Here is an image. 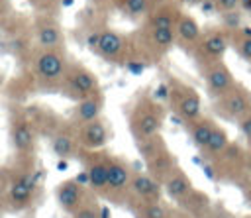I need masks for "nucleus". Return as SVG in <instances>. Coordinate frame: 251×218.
Here are the masks:
<instances>
[{"mask_svg":"<svg viewBox=\"0 0 251 218\" xmlns=\"http://www.w3.org/2000/svg\"><path fill=\"white\" fill-rule=\"evenodd\" d=\"M51 147H53V153L59 155V157H71L76 151L75 139L71 136H67V134H57L53 137V141H51Z\"/></svg>","mask_w":251,"mask_h":218,"instance_id":"nucleus-24","label":"nucleus"},{"mask_svg":"<svg viewBox=\"0 0 251 218\" xmlns=\"http://www.w3.org/2000/svg\"><path fill=\"white\" fill-rule=\"evenodd\" d=\"M90 43L106 59H120V57H124L126 47H127V39L122 33L114 31V29H102V31H98L96 35L90 37Z\"/></svg>","mask_w":251,"mask_h":218,"instance_id":"nucleus-6","label":"nucleus"},{"mask_svg":"<svg viewBox=\"0 0 251 218\" xmlns=\"http://www.w3.org/2000/svg\"><path fill=\"white\" fill-rule=\"evenodd\" d=\"M88 183L92 189H106L108 187V159L106 157H94L88 163Z\"/></svg>","mask_w":251,"mask_h":218,"instance_id":"nucleus-19","label":"nucleus"},{"mask_svg":"<svg viewBox=\"0 0 251 218\" xmlns=\"http://www.w3.org/2000/svg\"><path fill=\"white\" fill-rule=\"evenodd\" d=\"M245 218H251V214H249V216H245Z\"/></svg>","mask_w":251,"mask_h":218,"instance_id":"nucleus-38","label":"nucleus"},{"mask_svg":"<svg viewBox=\"0 0 251 218\" xmlns=\"http://www.w3.org/2000/svg\"><path fill=\"white\" fill-rule=\"evenodd\" d=\"M67 84L69 88L73 90V94H76L78 98H86V96H92V94H100L98 92V81L96 77L80 67V65H75L73 69H67Z\"/></svg>","mask_w":251,"mask_h":218,"instance_id":"nucleus-8","label":"nucleus"},{"mask_svg":"<svg viewBox=\"0 0 251 218\" xmlns=\"http://www.w3.org/2000/svg\"><path fill=\"white\" fill-rule=\"evenodd\" d=\"M245 165H247V171H249V175H251V153L247 155V161H245Z\"/></svg>","mask_w":251,"mask_h":218,"instance_id":"nucleus-34","label":"nucleus"},{"mask_svg":"<svg viewBox=\"0 0 251 218\" xmlns=\"http://www.w3.org/2000/svg\"><path fill=\"white\" fill-rule=\"evenodd\" d=\"M78 139H80V143H82L84 147H88V149L104 147L106 141H108V128H106L104 122L94 120V122H90V124L80 126Z\"/></svg>","mask_w":251,"mask_h":218,"instance_id":"nucleus-14","label":"nucleus"},{"mask_svg":"<svg viewBox=\"0 0 251 218\" xmlns=\"http://www.w3.org/2000/svg\"><path fill=\"white\" fill-rule=\"evenodd\" d=\"M37 175H31V173H22L20 177H16L12 181V187H10V192H8V202L10 206L14 208H24L31 202L33 198V191H35V181Z\"/></svg>","mask_w":251,"mask_h":218,"instance_id":"nucleus-9","label":"nucleus"},{"mask_svg":"<svg viewBox=\"0 0 251 218\" xmlns=\"http://www.w3.org/2000/svg\"><path fill=\"white\" fill-rule=\"evenodd\" d=\"M161 130V112L155 104H145L135 110V120H131V132L139 141H149Z\"/></svg>","mask_w":251,"mask_h":218,"instance_id":"nucleus-3","label":"nucleus"},{"mask_svg":"<svg viewBox=\"0 0 251 218\" xmlns=\"http://www.w3.org/2000/svg\"><path fill=\"white\" fill-rule=\"evenodd\" d=\"M247 202H249V206H251V189L247 191Z\"/></svg>","mask_w":251,"mask_h":218,"instance_id":"nucleus-36","label":"nucleus"},{"mask_svg":"<svg viewBox=\"0 0 251 218\" xmlns=\"http://www.w3.org/2000/svg\"><path fill=\"white\" fill-rule=\"evenodd\" d=\"M210 218H235L229 210L222 208V206H216L214 210H210Z\"/></svg>","mask_w":251,"mask_h":218,"instance_id":"nucleus-31","label":"nucleus"},{"mask_svg":"<svg viewBox=\"0 0 251 218\" xmlns=\"http://www.w3.org/2000/svg\"><path fill=\"white\" fill-rule=\"evenodd\" d=\"M131 183V173L129 169L120 161V159H114V157H108V187L110 191H124L127 189Z\"/></svg>","mask_w":251,"mask_h":218,"instance_id":"nucleus-17","label":"nucleus"},{"mask_svg":"<svg viewBox=\"0 0 251 218\" xmlns=\"http://www.w3.org/2000/svg\"><path fill=\"white\" fill-rule=\"evenodd\" d=\"M180 2H186V4H202L204 0H180Z\"/></svg>","mask_w":251,"mask_h":218,"instance_id":"nucleus-35","label":"nucleus"},{"mask_svg":"<svg viewBox=\"0 0 251 218\" xmlns=\"http://www.w3.org/2000/svg\"><path fill=\"white\" fill-rule=\"evenodd\" d=\"M169 216H171V210L161 200L145 202L139 210V218H169Z\"/></svg>","mask_w":251,"mask_h":218,"instance_id":"nucleus-25","label":"nucleus"},{"mask_svg":"<svg viewBox=\"0 0 251 218\" xmlns=\"http://www.w3.org/2000/svg\"><path fill=\"white\" fill-rule=\"evenodd\" d=\"M173 102H175V108H176V114L186 120L188 124L202 118L200 112H202V102H200V96L196 90H192L190 86L186 84H180L175 88L173 92Z\"/></svg>","mask_w":251,"mask_h":218,"instance_id":"nucleus-4","label":"nucleus"},{"mask_svg":"<svg viewBox=\"0 0 251 218\" xmlns=\"http://www.w3.org/2000/svg\"><path fill=\"white\" fill-rule=\"evenodd\" d=\"M204 81H206V90L212 98H222L224 94H227L237 82L233 79V73L229 71V67L224 61H214L206 67L204 73Z\"/></svg>","mask_w":251,"mask_h":218,"instance_id":"nucleus-2","label":"nucleus"},{"mask_svg":"<svg viewBox=\"0 0 251 218\" xmlns=\"http://www.w3.org/2000/svg\"><path fill=\"white\" fill-rule=\"evenodd\" d=\"M129 187L145 202H153V200H159L161 198V185H159V181L153 175H145V173L131 175Z\"/></svg>","mask_w":251,"mask_h":218,"instance_id":"nucleus-13","label":"nucleus"},{"mask_svg":"<svg viewBox=\"0 0 251 218\" xmlns=\"http://www.w3.org/2000/svg\"><path fill=\"white\" fill-rule=\"evenodd\" d=\"M35 41L45 51H61L63 31L53 20H39L35 26Z\"/></svg>","mask_w":251,"mask_h":218,"instance_id":"nucleus-10","label":"nucleus"},{"mask_svg":"<svg viewBox=\"0 0 251 218\" xmlns=\"http://www.w3.org/2000/svg\"><path fill=\"white\" fill-rule=\"evenodd\" d=\"M173 218H194L192 214H186V212H180V214H175Z\"/></svg>","mask_w":251,"mask_h":218,"instance_id":"nucleus-33","label":"nucleus"},{"mask_svg":"<svg viewBox=\"0 0 251 218\" xmlns=\"http://www.w3.org/2000/svg\"><path fill=\"white\" fill-rule=\"evenodd\" d=\"M57 202L59 206L69 212L71 216L82 206V198H84V192H82V187L76 183V181H63L59 187H57Z\"/></svg>","mask_w":251,"mask_h":218,"instance_id":"nucleus-11","label":"nucleus"},{"mask_svg":"<svg viewBox=\"0 0 251 218\" xmlns=\"http://www.w3.org/2000/svg\"><path fill=\"white\" fill-rule=\"evenodd\" d=\"M239 130H241L243 137H245L247 141H251V114L239 118Z\"/></svg>","mask_w":251,"mask_h":218,"instance_id":"nucleus-30","label":"nucleus"},{"mask_svg":"<svg viewBox=\"0 0 251 218\" xmlns=\"http://www.w3.org/2000/svg\"><path fill=\"white\" fill-rule=\"evenodd\" d=\"M33 73L43 82L61 81L67 75V63L61 51H45L41 49L33 59Z\"/></svg>","mask_w":251,"mask_h":218,"instance_id":"nucleus-1","label":"nucleus"},{"mask_svg":"<svg viewBox=\"0 0 251 218\" xmlns=\"http://www.w3.org/2000/svg\"><path fill=\"white\" fill-rule=\"evenodd\" d=\"M102 96L100 94H92V96H86V98H80L78 104H76V110H75V120L84 126V124H90L94 120L100 118V112H102Z\"/></svg>","mask_w":251,"mask_h":218,"instance_id":"nucleus-15","label":"nucleus"},{"mask_svg":"<svg viewBox=\"0 0 251 218\" xmlns=\"http://www.w3.org/2000/svg\"><path fill=\"white\" fill-rule=\"evenodd\" d=\"M147 39L159 51H167L176 41V31H175V27H151Z\"/></svg>","mask_w":251,"mask_h":218,"instance_id":"nucleus-21","label":"nucleus"},{"mask_svg":"<svg viewBox=\"0 0 251 218\" xmlns=\"http://www.w3.org/2000/svg\"><path fill=\"white\" fill-rule=\"evenodd\" d=\"M120 6L127 16L139 18L151 10V0H120Z\"/></svg>","mask_w":251,"mask_h":218,"instance_id":"nucleus-26","label":"nucleus"},{"mask_svg":"<svg viewBox=\"0 0 251 218\" xmlns=\"http://www.w3.org/2000/svg\"><path fill=\"white\" fill-rule=\"evenodd\" d=\"M233 47L239 57L251 61V31H241L237 37H233Z\"/></svg>","mask_w":251,"mask_h":218,"instance_id":"nucleus-27","label":"nucleus"},{"mask_svg":"<svg viewBox=\"0 0 251 218\" xmlns=\"http://www.w3.org/2000/svg\"><path fill=\"white\" fill-rule=\"evenodd\" d=\"M214 130H216V124L206 120V118H198V120L190 122V126H188V132H190V137H192L194 145H198L202 149L208 145Z\"/></svg>","mask_w":251,"mask_h":218,"instance_id":"nucleus-20","label":"nucleus"},{"mask_svg":"<svg viewBox=\"0 0 251 218\" xmlns=\"http://www.w3.org/2000/svg\"><path fill=\"white\" fill-rule=\"evenodd\" d=\"M12 143L18 153L33 151V130L25 120H14L12 124Z\"/></svg>","mask_w":251,"mask_h":218,"instance_id":"nucleus-18","label":"nucleus"},{"mask_svg":"<svg viewBox=\"0 0 251 218\" xmlns=\"http://www.w3.org/2000/svg\"><path fill=\"white\" fill-rule=\"evenodd\" d=\"M229 39L231 37H229V33L226 29H220V27L208 29V31L202 33L200 43H198V49L202 51V55L210 63L222 61V57H224V53H226V49L229 45Z\"/></svg>","mask_w":251,"mask_h":218,"instance_id":"nucleus-7","label":"nucleus"},{"mask_svg":"<svg viewBox=\"0 0 251 218\" xmlns=\"http://www.w3.org/2000/svg\"><path fill=\"white\" fill-rule=\"evenodd\" d=\"M175 31H176V37L180 39V43H184V45H198L200 43L202 29H200L198 22L188 14H178Z\"/></svg>","mask_w":251,"mask_h":218,"instance_id":"nucleus-16","label":"nucleus"},{"mask_svg":"<svg viewBox=\"0 0 251 218\" xmlns=\"http://www.w3.org/2000/svg\"><path fill=\"white\" fill-rule=\"evenodd\" d=\"M239 8L243 12H251V0H239Z\"/></svg>","mask_w":251,"mask_h":218,"instance_id":"nucleus-32","label":"nucleus"},{"mask_svg":"<svg viewBox=\"0 0 251 218\" xmlns=\"http://www.w3.org/2000/svg\"><path fill=\"white\" fill-rule=\"evenodd\" d=\"M218 108H220V112L239 120V118L251 114V92L247 88L235 84L227 94H224L218 100Z\"/></svg>","mask_w":251,"mask_h":218,"instance_id":"nucleus-5","label":"nucleus"},{"mask_svg":"<svg viewBox=\"0 0 251 218\" xmlns=\"http://www.w3.org/2000/svg\"><path fill=\"white\" fill-rule=\"evenodd\" d=\"M35 2H45V0H35Z\"/></svg>","mask_w":251,"mask_h":218,"instance_id":"nucleus-37","label":"nucleus"},{"mask_svg":"<svg viewBox=\"0 0 251 218\" xmlns=\"http://www.w3.org/2000/svg\"><path fill=\"white\" fill-rule=\"evenodd\" d=\"M73 218H98V212H96L94 206H86V204H82V206L73 214Z\"/></svg>","mask_w":251,"mask_h":218,"instance_id":"nucleus-29","label":"nucleus"},{"mask_svg":"<svg viewBox=\"0 0 251 218\" xmlns=\"http://www.w3.org/2000/svg\"><path fill=\"white\" fill-rule=\"evenodd\" d=\"M178 14L180 12H176L173 6H161L153 12V16L149 20V27H175Z\"/></svg>","mask_w":251,"mask_h":218,"instance_id":"nucleus-22","label":"nucleus"},{"mask_svg":"<svg viewBox=\"0 0 251 218\" xmlns=\"http://www.w3.org/2000/svg\"><path fill=\"white\" fill-rule=\"evenodd\" d=\"M216 8L226 14V12H235L239 8V0H216Z\"/></svg>","mask_w":251,"mask_h":218,"instance_id":"nucleus-28","label":"nucleus"},{"mask_svg":"<svg viewBox=\"0 0 251 218\" xmlns=\"http://www.w3.org/2000/svg\"><path fill=\"white\" fill-rule=\"evenodd\" d=\"M227 147H229V137H227L226 130L220 128V126H216V130H214V134H212L208 145L204 147V153H208L210 157H218V155L226 153Z\"/></svg>","mask_w":251,"mask_h":218,"instance_id":"nucleus-23","label":"nucleus"},{"mask_svg":"<svg viewBox=\"0 0 251 218\" xmlns=\"http://www.w3.org/2000/svg\"><path fill=\"white\" fill-rule=\"evenodd\" d=\"M165 192L173 198V200H186L194 191H192V183L188 179V175L182 169H173L167 177H165Z\"/></svg>","mask_w":251,"mask_h":218,"instance_id":"nucleus-12","label":"nucleus"}]
</instances>
